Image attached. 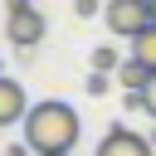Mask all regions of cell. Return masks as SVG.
<instances>
[{
  "label": "cell",
  "instance_id": "11",
  "mask_svg": "<svg viewBox=\"0 0 156 156\" xmlns=\"http://www.w3.org/2000/svg\"><path fill=\"white\" fill-rule=\"evenodd\" d=\"M102 5H107V0H73V15H78V20H83V15H98V10H102Z\"/></svg>",
  "mask_w": 156,
  "mask_h": 156
},
{
  "label": "cell",
  "instance_id": "3",
  "mask_svg": "<svg viewBox=\"0 0 156 156\" xmlns=\"http://www.w3.org/2000/svg\"><path fill=\"white\" fill-rule=\"evenodd\" d=\"M102 20H107L112 34L136 39V34L151 24V0H107V5H102Z\"/></svg>",
  "mask_w": 156,
  "mask_h": 156
},
{
  "label": "cell",
  "instance_id": "8",
  "mask_svg": "<svg viewBox=\"0 0 156 156\" xmlns=\"http://www.w3.org/2000/svg\"><path fill=\"white\" fill-rule=\"evenodd\" d=\"M112 83H117V78H112V73H102V68H93V73H88V83H83V88H88V98H107V93H112Z\"/></svg>",
  "mask_w": 156,
  "mask_h": 156
},
{
  "label": "cell",
  "instance_id": "6",
  "mask_svg": "<svg viewBox=\"0 0 156 156\" xmlns=\"http://www.w3.org/2000/svg\"><path fill=\"white\" fill-rule=\"evenodd\" d=\"M146 83H151V68L146 63H136V58H122L117 63V88L122 93H141Z\"/></svg>",
  "mask_w": 156,
  "mask_h": 156
},
{
  "label": "cell",
  "instance_id": "14",
  "mask_svg": "<svg viewBox=\"0 0 156 156\" xmlns=\"http://www.w3.org/2000/svg\"><path fill=\"white\" fill-rule=\"evenodd\" d=\"M49 156H73V151H49Z\"/></svg>",
  "mask_w": 156,
  "mask_h": 156
},
{
  "label": "cell",
  "instance_id": "16",
  "mask_svg": "<svg viewBox=\"0 0 156 156\" xmlns=\"http://www.w3.org/2000/svg\"><path fill=\"white\" fill-rule=\"evenodd\" d=\"M29 5H34V0H29Z\"/></svg>",
  "mask_w": 156,
  "mask_h": 156
},
{
  "label": "cell",
  "instance_id": "10",
  "mask_svg": "<svg viewBox=\"0 0 156 156\" xmlns=\"http://www.w3.org/2000/svg\"><path fill=\"white\" fill-rule=\"evenodd\" d=\"M141 112H146V117L156 122V73H151V83L141 88Z\"/></svg>",
  "mask_w": 156,
  "mask_h": 156
},
{
  "label": "cell",
  "instance_id": "1",
  "mask_svg": "<svg viewBox=\"0 0 156 156\" xmlns=\"http://www.w3.org/2000/svg\"><path fill=\"white\" fill-rule=\"evenodd\" d=\"M24 146L34 151V156H49V151H73V141H78V132H83V122H78V112L68 107V102H58V98H49V102H34L29 112H24Z\"/></svg>",
  "mask_w": 156,
  "mask_h": 156
},
{
  "label": "cell",
  "instance_id": "5",
  "mask_svg": "<svg viewBox=\"0 0 156 156\" xmlns=\"http://www.w3.org/2000/svg\"><path fill=\"white\" fill-rule=\"evenodd\" d=\"M24 112H29L24 83H15V78H5V73H0V127H15V122H24Z\"/></svg>",
  "mask_w": 156,
  "mask_h": 156
},
{
  "label": "cell",
  "instance_id": "15",
  "mask_svg": "<svg viewBox=\"0 0 156 156\" xmlns=\"http://www.w3.org/2000/svg\"><path fill=\"white\" fill-rule=\"evenodd\" d=\"M151 20H156V0H151Z\"/></svg>",
  "mask_w": 156,
  "mask_h": 156
},
{
  "label": "cell",
  "instance_id": "7",
  "mask_svg": "<svg viewBox=\"0 0 156 156\" xmlns=\"http://www.w3.org/2000/svg\"><path fill=\"white\" fill-rule=\"evenodd\" d=\"M132 58H136V63H146V68L156 73V20H151V24L132 39Z\"/></svg>",
  "mask_w": 156,
  "mask_h": 156
},
{
  "label": "cell",
  "instance_id": "2",
  "mask_svg": "<svg viewBox=\"0 0 156 156\" xmlns=\"http://www.w3.org/2000/svg\"><path fill=\"white\" fill-rule=\"evenodd\" d=\"M5 39L20 49H34L44 39V15L29 0H5Z\"/></svg>",
  "mask_w": 156,
  "mask_h": 156
},
{
  "label": "cell",
  "instance_id": "9",
  "mask_svg": "<svg viewBox=\"0 0 156 156\" xmlns=\"http://www.w3.org/2000/svg\"><path fill=\"white\" fill-rule=\"evenodd\" d=\"M117 63H122V58H117V49H112V44L93 49V68H102V73H117Z\"/></svg>",
  "mask_w": 156,
  "mask_h": 156
},
{
  "label": "cell",
  "instance_id": "13",
  "mask_svg": "<svg viewBox=\"0 0 156 156\" xmlns=\"http://www.w3.org/2000/svg\"><path fill=\"white\" fill-rule=\"evenodd\" d=\"M146 136H151V146H156V127H151V132H146Z\"/></svg>",
  "mask_w": 156,
  "mask_h": 156
},
{
  "label": "cell",
  "instance_id": "4",
  "mask_svg": "<svg viewBox=\"0 0 156 156\" xmlns=\"http://www.w3.org/2000/svg\"><path fill=\"white\" fill-rule=\"evenodd\" d=\"M98 156H156V146H151V136H141L132 127H112L98 141Z\"/></svg>",
  "mask_w": 156,
  "mask_h": 156
},
{
  "label": "cell",
  "instance_id": "12",
  "mask_svg": "<svg viewBox=\"0 0 156 156\" xmlns=\"http://www.w3.org/2000/svg\"><path fill=\"white\" fill-rule=\"evenodd\" d=\"M5 156H29V146H24V141H20V146H10V151H5Z\"/></svg>",
  "mask_w": 156,
  "mask_h": 156
}]
</instances>
